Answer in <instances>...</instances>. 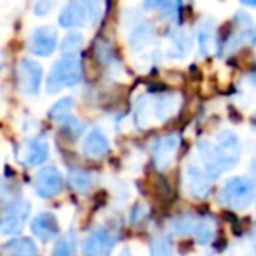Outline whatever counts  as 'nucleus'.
I'll return each mask as SVG.
<instances>
[{
  "mask_svg": "<svg viewBox=\"0 0 256 256\" xmlns=\"http://www.w3.org/2000/svg\"><path fill=\"white\" fill-rule=\"evenodd\" d=\"M254 186L246 178H232L224 182L220 193V202L237 210H244L251 206Z\"/></svg>",
  "mask_w": 256,
  "mask_h": 256,
  "instance_id": "obj_3",
  "label": "nucleus"
},
{
  "mask_svg": "<svg viewBox=\"0 0 256 256\" xmlns=\"http://www.w3.org/2000/svg\"><path fill=\"white\" fill-rule=\"evenodd\" d=\"M58 44V36L56 30L53 26H39L32 32L30 36V42H28V50L32 51L37 56H50L54 53Z\"/></svg>",
  "mask_w": 256,
  "mask_h": 256,
  "instance_id": "obj_8",
  "label": "nucleus"
},
{
  "mask_svg": "<svg viewBox=\"0 0 256 256\" xmlns=\"http://www.w3.org/2000/svg\"><path fill=\"white\" fill-rule=\"evenodd\" d=\"M81 46H82V36L78 32L67 34V37H65L64 42H62V50H64V53H76Z\"/></svg>",
  "mask_w": 256,
  "mask_h": 256,
  "instance_id": "obj_28",
  "label": "nucleus"
},
{
  "mask_svg": "<svg viewBox=\"0 0 256 256\" xmlns=\"http://www.w3.org/2000/svg\"><path fill=\"white\" fill-rule=\"evenodd\" d=\"M170 39V48H168V56L172 58H184L186 54L192 50V37L188 36L182 30H176V32H170L168 36Z\"/></svg>",
  "mask_w": 256,
  "mask_h": 256,
  "instance_id": "obj_17",
  "label": "nucleus"
},
{
  "mask_svg": "<svg viewBox=\"0 0 256 256\" xmlns=\"http://www.w3.org/2000/svg\"><path fill=\"white\" fill-rule=\"evenodd\" d=\"M82 78V64L81 58L76 53H65L56 64L53 65L46 81V90L50 93H56L62 88L74 86Z\"/></svg>",
  "mask_w": 256,
  "mask_h": 256,
  "instance_id": "obj_2",
  "label": "nucleus"
},
{
  "mask_svg": "<svg viewBox=\"0 0 256 256\" xmlns=\"http://www.w3.org/2000/svg\"><path fill=\"white\" fill-rule=\"evenodd\" d=\"M195 221L190 216H181L172 223V228H174L176 234H188L190 230H195Z\"/></svg>",
  "mask_w": 256,
  "mask_h": 256,
  "instance_id": "obj_30",
  "label": "nucleus"
},
{
  "mask_svg": "<svg viewBox=\"0 0 256 256\" xmlns=\"http://www.w3.org/2000/svg\"><path fill=\"white\" fill-rule=\"evenodd\" d=\"M198 151L204 158V165H206V172L209 178H218L221 170H224L223 160H221L218 148L212 146L209 140H200L198 142Z\"/></svg>",
  "mask_w": 256,
  "mask_h": 256,
  "instance_id": "obj_13",
  "label": "nucleus"
},
{
  "mask_svg": "<svg viewBox=\"0 0 256 256\" xmlns=\"http://www.w3.org/2000/svg\"><path fill=\"white\" fill-rule=\"evenodd\" d=\"M214 234H216V221H214V218L207 216V218H204V220H200L198 223H196L195 237H196V240H198L200 244H207V242L214 237Z\"/></svg>",
  "mask_w": 256,
  "mask_h": 256,
  "instance_id": "obj_21",
  "label": "nucleus"
},
{
  "mask_svg": "<svg viewBox=\"0 0 256 256\" xmlns=\"http://www.w3.org/2000/svg\"><path fill=\"white\" fill-rule=\"evenodd\" d=\"M216 148L220 153L221 160H223L224 170L235 167L240 156V142H238L237 136L232 132H221L216 139Z\"/></svg>",
  "mask_w": 256,
  "mask_h": 256,
  "instance_id": "obj_10",
  "label": "nucleus"
},
{
  "mask_svg": "<svg viewBox=\"0 0 256 256\" xmlns=\"http://www.w3.org/2000/svg\"><path fill=\"white\" fill-rule=\"evenodd\" d=\"M48 154H50V148H48L46 140L37 137V139L28 140L23 160H25V164L28 167H36V165H40L42 162L48 160Z\"/></svg>",
  "mask_w": 256,
  "mask_h": 256,
  "instance_id": "obj_16",
  "label": "nucleus"
},
{
  "mask_svg": "<svg viewBox=\"0 0 256 256\" xmlns=\"http://www.w3.org/2000/svg\"><path fill=\"white\" fill-rule=\"evenodd\" d=\"M32 206L25 200H16V202H9L4 207V214H2V234L12 235L23 228L30 216Z\"/></svg>",
  "mask_w": 256,
  "mask_h": 256,
  "instance_id": "obj_4",
  "label": "nucleus"
},
{
  "mask_svg": "<svg viewBox=\"0 0 256 256\" xmlns=\"http://www.w3.org/2000/svg\"><path fill=\"white\" fill-rule=\"evenodd\" d=\"M34 186L36 192L42 198H51V196L58 195L64 188V179L58 168L54 167H44L37 172L36 179H34Z\"/></svg>",
  "mask_w": 256,
  "mask_h": 256,
  "instance_id": "obj_7",
  "label": "nucleus"
},
{
  "mask_svg": "<svg viewBox=\"0 0 256 256\" xmlns=\"http://www.w3.org/2000/svg\"><path fill=\"white\" fill-rule=\"evenodd\" d=\"M84 2L90 9V14H92V23L100 22V18L106 12V0H84Z\"/></svg>",
  "mask_w": 256,
  "mask_h": 256,
  "instance_id": "obj_29",
  "label": "nucleus"
},
{
  "mask_svg": "<svg viewBox=\"0 0 256 256\" xmlns=\"http://www.w3.org/2000/svg\"><path fill=\"white\" fill-rule=\"evenodd\" d=\"M58 23L64 28H81L84 25H93L84 0H68L58 16Z\"/></svg>",
  "mask_w": 256,
  "mask_h": 256,
  "instance_id": "obj_5",
  "label": "nucleus"
},
{
  "mask_svg": "<svg viewBox=\"0 0 256 256\" xmlns=\"http://www.w3.org/2000/svg\"><path fill=\"white\" fill-rule=\"evenodd\" d=\"M181 0H167V4L160 9L162 11V16L168 22H178L179 16H181Z\"/></svg>",
  "mask_w": 256,
  "mask_h": 256,
  "instance_id": "obj_26",
  "label": "nucleus"
},
{
  "mask_svg": "<svg viewBox=\"0 0 256 256\" xmlns=\"http://www.w3.org/2000/svg\"><path fill=\"white\" fill-rule=\"evenodd\" d=\"M68 182L76 192H86L92 184V178L82 168H70L68 170Z\"/></svg>",
  "mask_w": 256,
  "mask_h": 256,
  "instance_id": "obj_22",
  "label": "nucleus"
},
{
  "mask_svg": "<svg viewBox=\"0 0 256 256\" xmlns=\"http://www.w3.org/2000/svg\"><path fill=\"white\" fill-rule=\"evenodd\" d=\"M179 148V136L170 134V136L158 137L151 142V153H153L154 164L158 168H165L172 164L176 151Z\"/></svg>",
  "mask_w": 256,
  "mask_h": 256,
  "instance_id": "obj_9",
  "label": "nucleus"
},
{
  "mask_svg": "<svg viewBox=\"0 0 256 256\" xmlns=\"http://www.w3.org/2000/svg\"><path fill=\"white\" fill-rule=\"evenodd\" d=\"M238 2L248 6V8H256V0H238Z\"/></svg>",
  "mask_w": 256,
  "mask_h": 256,
  "instance_id": "obj_33",
  "label": "nucleus"
},
{
  "mask_svg": "<svg viewBox=\"0 0 256 256\" xmlns=\"http://www.w3.org/2000/svg\"><path fill=\"white\" fill-rule=\"evenodd\" d=\"M72 107H74V100L70 96H65L56 104H53V107L50 109V118L51 120H67L70 116Z\"/></svg>",
  "mask_w": 256,
  "mask_h": 256,
  "instance_id": "obj_24",
  "label": "nucleus"
},
{
  "mask_svg": "<svg viewBox=\"0 0 256 256\" xmlns=\"http://www.w3.org/2000/svg\"><path fill=\"white\" fill-rule=\"evenodd\" d=\"M2 252L6 256H37V246L30 238H14L4 244Z\"/></svg>",
  "mask_w": 256,
  "mask_h": 256,
  "instance_id": "obj_18",
  "label": "nucleus"
},
{
  "mask_svg": "<svg viewBox=\"0 0 256 256\" xmlns=\"http://www.w3.org/2000/svg\"><path fill=\"white\" fill-rule=\"evenodd\" d=\"M114 248V238L109 232L95 230L84 238L82 252L84 256H109Z\"/></svg>",
  "mask_w": 256,
  "mask_h": 256,
  "instance_id": "obj_11",
  "label": "nucleus"
},
{
  "mask_svg": "<svg viewBox=\"0 0 256 256\" xmlns=\"http://www.w3.org/2000/svg\"><path fill=\"white\" fill-rule=\"evenodd\" d=\"M62 132H64V136L67 137V139H70V140L78 139V137L81 136V132H82L81 121L76 120V118H67L65 124L62 126Z\"/></svg>",
  "mask_w": 256,
  "mask_h": 256,
  "instance_id": "obj_27",
  "label": "nucleus"
},
{
  "mask_svg": "<svg viewBox=\"0 0 256 256\" xmlns=\"http://www.w3.org/2000/svg\"><path fill=\"white\" fill-rule=\"evenodd\" d=\"M40 81H42V67L34 60L20 62L18 65V84L25 95H36L40 88Z\"/></svg>",
  "mask_w": 256,
  "mask_h": 256,
  "instance_id": "obj_6",
  "label": "nucleus"
},
{
  "mask_svg": "<svg viewBox=\"0 0 256 256\" xmlns=\"http://www.w3.org/2000/svg\"><path fill=\"white\" fill-rule=\"evenodd\" d=\"M151 256H172V244L168 237L160 235L151 242Z\"/></svg>",
  "mask_w": 256,
  "mask_h": 256,
  "instance_id": "obj_25",
  "label": "nucleus"
},
{
  "mask_svg": "<svg viewBox=\"0 0 256 256\" xmlns=\"http://www.w3.org/2000/svg\"><path fill=\"white\" fill-rule=\"evenodd\" d=\"M76 251V237L74 234H65L56 240L51 256H72Z\"/></svg>",
  "mask_w": 256,
  "mask_h": 256,
  "instance_id": "obj_23",
  "label": "nucleus"
},
{
  "mask_svg": "<svg viewBox=\"0 0 256 256\" xmlns=\"http://www.w3.org/2000/svg\"><path fill=\"white\" fill-rule=\"evenodd\" d=\"M54 6H56V0H37L34 4V14L36 16H48L50 12H53Z\"/></svg>",
  "mask_w": 256,
  "mask_h": 256,
  "instance_id": "obj_31",
  "label": "nucleus"
},
{
  "mask_svg": "<svg viewBox=\"0 0 256 256\" xmlns=\"http://www.w3.org/2000/svg\"><path fill=\"white\" fill-rule=\"evenodd\" d=\"M196 42L204 54H209L212 51L214 42H216V28H214L212 22H206L200 25L198 34H196Z\"/></svg>",
  "mask_w": 256,
  "mask_h": 256,
  "instance_id": "obj_19",
  "label": "nucleus"
},
{
  "mask_svg": "<svg viewBox=\"0 0 256 256\" xmlns=\"http://www.w3.org/2000/svg\"><path fill=\"white\" fill-rule=\"evenodd\" d=\"M142 4L146 9H162L167 4V0H142Z\"/></svg>",
  "mask_w": 256,
  "mask_h": 256,
  "instance_id": "obj_32",
  "label": "nucleus"
},
{
  "mask_svg": "<svg viewBox=\"0 0 256 256\" xmlns=\"http://www.w3.org/2000/svg\"><path fill=\"white\" fill-rule=\"evenodd\" d=\"M179 96L174 93H165V95L144 96L137 104V123L140 126H146L151 121H165L178 110Z\"/></svg>",
  "mask_w": 256,
  "mask_h": 256,
  "instance_id": "obj_1",
  "label": "nucleus"
},
{
  "mask_svg": "<svg viewBox=\"0 0 256 256\" xmlns=\"http://www.w3.org/2000/svg\"><path fill=\"white\" fill-rule=\"evenodd\" d=\"M252 248H254V252H256V235L252 237Z\"/></svg>",
  "mask_w": 256,
  "mask_h": 256,
  "instance_id": "obj_34",
  "label": "nucleus"
},
{
  "mask_svg": "<svg viewBox=\"0 0 256 256\" xmlns=\"http://www.w3.org/2000/svg\"><path fill=\"white\" fill-rule=\"evenodd\" d=\"M121 256H132V254H130V252H123Z\"/></svg>",
  "mask_w": 256,
  "mask_h": 256,
  "instance_id": "obj_35",
  "label": "nucleus"
},
{
  "mask_svg": "<svg viewBox=\"0 0 256 256\" xmlns=\"http://www.w3.org/2000/svg\"><path fill=\"white\" fill-rule=\"evenodd\" d=\"M186 188L195 198H204L209 193L207 174H204L196 164H188L186 167Z\"/></svg>",
  "mask_w": 256,
  "mask_h": 256,
  "instance_id": "obj_12",
  "label": "nucleus"
},
{
  "mask_svg": "<svg viewBox=\"0 0 256 256\" xmlns=\"http://www.w3.org/2000/svg\"><path fill=\"white\" fill-rule=\"evenodd\" d=\"M109 151V140L100 130H92L82 144V153L88 158H102Z\"/></svg>",
  "mask_w": 256,
  "mask_h": 256,
  "instance_id": "obj_15",
  "label": "nucleus"
},
{
  "mask_svg": "<svg viewBox=\"0 0 256 256\" xmlns=\"http://www.w3.org/2000/svg\"><path fill=\"white\" fill-rule=\"evenodd\" d=\"M32 232L36 237H39L40 240H51L56 237V234L60 232L56 218L51 212H42L32 221Z\"/></svg>",
  "mask_w": 256,
  "mask_h": 256,
  "instance_id": "obj_14",
  "label": "nucleus"
},
{
  "mask_svg": "<svg viewBox=\"0 0 256 256\" xmlns=\"http://www.w3.org/2000/svg\"><path fill=\"white\" fill-rule=\"evenodd\" d=\"M151 39H153V28L148 23H139L128 37V42L134 50H142L146 44H150Z\"/></svg>",
  "mask_w": 256,
  "mask_h": 256,
  "instance_id": "obj_20",
  "label": "nucleus"
}]
</instances>
